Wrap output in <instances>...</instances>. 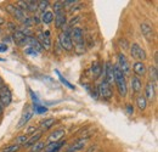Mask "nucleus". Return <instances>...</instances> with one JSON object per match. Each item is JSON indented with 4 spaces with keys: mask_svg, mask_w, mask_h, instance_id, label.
Masks as SVG:
<instances>
[{
    "mask_svg": "<svg viewBox=\"0 0 158 152\" xmlns=\"http://www.w3.org/2000/svg\"><path fill=\"white\" fill-rule=\"evenodd\" d=\"M136 103H138L139 110H141V111L146 110V107H147V100L145 99V96H142V95L138 96V99H136Z\"/></svg>",
    "mask_w": 158,
    "mask_h": 152,
    "instance_id": "27",
    "label": "nucleus"
},
{
    "mask_svg": "<svg viewBox=\"0 0 158 152\" xmlns=\"http://www.w3.org/2000/svg\"><path fill=\"white\" fill-rule=\"evenodd\" d=\"M27 44L29 45V48H33V49L37 50L38 53H40V51L43 50V48L40 46L39 41L37 40V38H34V37H28V38H27Z\"/></svg>",
    "mask_w": 158,
    "mask_h": 152,
    "instance_id": "22",
    "label": "nucleus"
},
{
    "mask_svg": "<svg viewBox=\"0 0 158 152\" xmlns=\"http://www.w3.org/2000/svg\"><path fill=\"white\" fill-rule=\"evenodd\" d=\"M83 87H84V88L86 89V91H88V93H89V94L91 95V97H94L95 100H96V99L99 97V94H98V90L93 89V88H91V87H90L89 84H83Z\"/></svg>",
    "mask_w": 158,
    "mask_h": 152,
    "instance_id": "30",
    "label": "nucleus"
},
{
    "mask_svg": "<svg viewBox=\"0 0 158 152\" xmlns=\"http://www.w3.org/2000/svg\"><path fill=\"white\" fill-rule=\"evenodd\" d=\"M24 54L26 55H31V56H38L39 55V53L37 50H34L33 48H29V46L24 49Z\"/></svg>",
    "mask_w": 158,
    "mask_h": 152,
    "instance_id": "35",
    "label": "nucleus"
},
{
    "mask_svg": "<svg viewBox=\"0 0 158 152\" xmlns=\"http://www.w3.org/2000/svg\"><path fill=\"white\" fill-rule=\"evenodd\" d=\"M64 134H66V130L64 129H57V130H55L54 133H51L49 136H48V141L49 142H57V141H61L62 140V137L64 136Z\"/></svg>",
    "mask_w": 158,
    "mask_h": 152,
    "instance_id": "15",
    "label": "nucleus"
},
{
    "mask_svg": "<svg viewBox=\"0 0 158 152\" xmlns=\"http://www.w3.org/2000/svg\"><path fill=\"white\" fill-rule=\"evenodd\" d=\"M33 112H35V113L38 114H41V113H45L46 111H48V108L45 107V106H41L39 103H34V106H33Z\"/></svg>",
    "mask_w": 158,
    "mask_h": 152,
    "instance_id": "32",
    "label": "nucleus"
},
{
    "mask_svg": "<svg viewBox=\"0 0 158 152\" xmlns=\"http://www.w3.org/2000/svg\"><path fill=\"white\" fill-rule=\"evenodd\" d=\"M71 39H72V43L74 44V46L78 49L79 53L83 51L84 49V39H83V31L81 28L76 27L71 31Z\"/></svg>",
    "mask_w": 158,
    "mask_h": 152,
    "instance_id": "3",
    "label": "nucleus"
},
{
    "mask_svg": "<svg viewBox=\"0 0 158 152\" xmlns=\"http://www.w3.org/2000/svg\"><path fill=\"white\" fill-rule=\"evenodd\" d=\"M32 21H33V24H38L39 23V17H37V16H34V17H32Z\"/></svg>",
    "mask_w": 158,
    "mask_h": 152,
    "instance_id": "41",
    "label": "nucleus"
},
{
    "mask_svg": "<svg viewBox=\"0 0 158 152\" xmlns=\"http://www.w3.org/2000/svg\"><path fill=\"white\" fill-rule=\"evenodd\" d=\"M40 21H41L43 23H45V24H50V23L54 21V12H51V11H49V10L44 11V12L41 14Z\"/></svg>",
    "mask_w": 158,
    "mask_h": 152,
    "instance_id": "21",
    "label": "nucleus"
},
{
    "mask_svg": "<svg viewBox=\"0 0 158 152\" xmlns=\"http://www.w3.org/2000/svg\"><path fill=\"white\" fill-rule=\"evenodd\" d=\"M91 73H93V77L95 79L99 78L100 74L102 73V67H101V65L99 62H94V65L91 66Z\"/></svg>",
    "mask_w": 158,
    "mask_h": 152,
    "instance_id": "26",
    "label": "nucleus"
},
{
    "mask_svg": "<svg viewBox=\"0 0 158 152\" xmlns=\"http://www.w3.org/2000/svg\"><path fill=\"white\" fill-rule=\"evenodd\" d=\"M141 88H142V83L140 80V78L136 76H134L131 78V89L135 94H139L141 91Z\"/></svg>",
    "mask_w": 158,
    "mask_h": 152,
    "instance_id": "20",
    "label": "nucleus"
},
{
    "mask_svg": "<svg viewBox=\"0 0 158 152\" xmlns=\"http://www.w3.org/2000/svg\"><path fill=\"white\" fill-rule=\"evenodd\" d=\"M20 150V146L19 145H11V146H9V147H6V149H4L2 152H17Z\"/></svg>",
    "mask_w": 158,
    "mask_h": 152,
    "instance_id": "36",
    "label": "nucleus"
},
{
    "mask_svg": "<svg viewBox=\"0 0 158 152\" xmlns=\"http://www.w3.org/2000/svg\"><path fill=\"white\" fill-rule=\"evenodd\" d=\"M145 99L147 100V101H153L155 100V96H156V85L153 84V83H151V82H148L147 84H146V90H145Z\"/></svg>",
    "mask_w": 158,
    "mask_h": 152,
    "instance_id": "14",
    "label": "nucleus"
},
{
    "mask_svg": "<svg viewBox=\"0 0 158 152\" xmlns=\"http://www.w3.org/2000/svg\"><path fill=\"white\" fill-rule=\"evenodd\" d=\"M0 61H1V62H4V61H5V58H2V57H0Z\"/></svg>",
    "mask_w": 158,
    "mask_h": 152,
    "instance_id": "46",
    "label": "nucleus"
},
{
    "mask_svg": "<svg viewBox=\"0 0 158 152\" xmlns=\"http://www.w3.org/2000/svg\"><path fill=\"white\" fill-rule=\"evenodd\" d=\"M64 145V141L61 140L57 142H49L48 145H45V152H59L61 150V147Z\"/></svg>",
    "mask_w": 158,
    "mask_h": 152,
    "instance_id": "17",
    "label": "nucleus"
},
{
    "mask_svg": "<svg viewBox=\"0 0 158 152\" xmlns=\"http://www.w3.org/2000/svg\"><path fill=\"white\" fill-rule=\"evenodd\" d=\"M103 73H105V82L111 87L114 83V76H113V65L111 62H106L105 63V68H103Z\"/></svg>",
    "mask_w": 158,
    "mask_h": 152,
    "instance_id": "10",
    "label": "nucleus"
},
{
    "mask_svg": "<svg viewBox=\"0 0 158 152\" xmlns=\"http://www.w3.org/2000/svg\"><path fill=\"white\" fill-rule=\"evenodd\" d=\"M4 87H5V83H4V80H2V78L0 77V90H1V89H2Z\"/></svg>",
    "mask_w": 158,
    "mask_h": 152,
    "instance_id": "43",
    "label": "nucleus"
},
{
    "mask_svg": "<svg viewBox=\"0 0 158 152\" xmlns=\"http://www.w3.org/2000/svg\"><path fill=\"white\" fill-rule=\"evenodd\" d=\"M37 40L39 41L40 46L45 50H50L51 48V39H50V32L49 31H40Z\"/></svg>",
    "mask_w": 158,
    "mask_h": 152,
    "instance_id": "6",
    "label": "nucleus"
},
{
    "mask_svg": "<svg viewBox=\"0 0 158 152\" xmlns=\"http://www.w3.org/2000/svg\"><path fill=\"white\" fill-rule=\"evenodd\" d=\"M38 10V1H27V11H31V12H35Z\"/></svg>",
    "mask_w": 158,
    "mask_h": 152,
    "instance_id": "29",
    "label": "nucleus"
},
{
    "mask_svg": "<svg viewBox=\"0 0 158 152\" xmlns=\"http://www.w3.org/2000/svg\"><path fill=\"white\" fill-rule=\"evenodd\" d=\"M7 51V44L0 43V53H6Z\"/></svg>",
    "mask_w": 158,
    "mask_h": 152,
    "instance_id": "39",
    "label": "nucleus"
},
{
    "mask_svg": "<svg viewBox=\"0 0 158 152\" xmlns=\"http://www.w3.org/2000/svg\"><path fill=\"white\" fill-rule=\"evenodd\" d=\"M117 60H118V63H117V67L122 71V73L125 76V74H129L130 73V66H129V62L127 60L125 55L123 53H119L118 56H117Z\"/></svg>",
    "mask_w": 158,
    "mask_h": 152,
    "instance_id": "8",
    "label": "nucleus"
},
{
    "mask_svg": "<svg viewBox=\"0 0 158 152\" xmlns=\"http://www.w3.org/2000/svg\"><path fill=\"white\" fill-rule=\"evenodd\" d=\"M76 4H78V1H77V0H66V1H63V2H62L63 7H69V6L76 5Z\"/></svg>",
    "mask_w": 158,
    "mask_h": 152,
    "instance_id": "37",
    "label": "nucleus"
},
{
    "mask_svg": "<svg viewBox=\"0 0 158 152\" xmlns=\"http://www.w3.org/2000/svg\"><path fill=\"white\" fill-rule=\"evenodd\" d=\"M4 22H5V19H4L2 17H1V16H0V24H2Z\"/></svg>",
    "mask_w": 158,
    "mask_h": 152,
    "instance_id": "44",
    "label": "nucleus"
},
{
    "mask_svg": "<svg viewBox=\"0 0 158 152\" xmlns=\"http://www.w3.org/2000/svg\"><path fill=\"white\" fill-rule=\"evenodd\" d=\"M2 111H4V107H2V106H1V105H0V114L2 113Z\"/></svg>",
    "mask_w": 158,
    "mask_h": 152,
    "instance_id": "45",
    "label": "nucleus"
},
{
    "mask_svg": "<svg viewBox=\"0 0 158 152\" xmlns=\"http://www.w3.org/2000/svg\"><path fill=\"white\" fill-rule=\"evenodd\" d=\"M148 74H150V79H151V83L156 84L158 80V73H157V67L156 66H151L148 68Z\"/></svg>",
    "mask_w": 158,
    "mask_h": 152,
    "instance_id": "25",
    "label": "nucleus"
},
{
    "mask_svg": "<svg viewBox=\"0 0 158 152\" xmlns=\"http://www.w3.org/2000/svg\"><path fill=\"white\" fill-rule=\"evenodd\" d=\"M6 10L15 17L16 19H19V21H23V19H26V12H23L21 9H19L16 5H12V4H9L7 6H6Z\"/></svg>",
    "mask_w": 158,
    "mask_h": 152,
    "instance_id": "12",
    "label": "nucleus"
},
{
    "mask_svg": "<svg viewBox=\"0 0 158 152\" xmlns=\"http://www.w3.org/2000/svg\"><path fill=\"white\" fill-rule=\"evenodd\" d=\"M66 152H76V151H71V150H67Z\"/></svg>",
    "mask_w": 158,
    "mask_h": 152,
    "instance_id": "47",
    "label": "nucleus"
},
{
    "mask_svg": "<svg viewBox=\"0 0 158 152\" xmlns=\"http://www.w3.org/2000/svg\"><path fill=\"white\" fill-rule=\"evenodd\" d=\"M33 110H32V107L31 106H26L24 107V110H23V112H22V116H21L20 120H19V124H17V127L21 128V127H23V125H26L29 120H31V118L33 117Z\"/></svg>",
    "mask_w": 158,
    "mask_h": 152,
    "instance_id": "11",
    "label": "nucleus"
},
{
    "mask_svg": "<svg viewBox=\"0 0 158 152\" xmlns=\"http://www.w3.org/2000/svg\"><path fill=\"white\" fill-rule=\"evenodd\" d=\"M79 19H80V17H79V16H77V17H76V19H71V22H69V26H73V24H74V23H77V22H76V21H78Z\"/></svg>",
    "mask_w": 158,
    "mask_h": 152,
    "instance_id": "42",
    "label": "nucleus"
},
{
    "mask_svg": "<svg viewBox=\"0 0 158 152\" xmlns=\"http://www.w3.org/2000/svg\"><path fill=\"white\" fill-rule=\"evenodd\" d=\"M12 38H14V41H15L19 46H22V45L27 44V37H24L21 31H15L14 34H12Z\"/></svg>",
    "mask_w": 158,
    "mask_h": 152,
    "instance_id": "18",
    "label": "nucleus"
},
{
    "mask_svg": "<svg viewBox=\"0 0 158 152\" xmlns=\"http://www.w3.org/2000/svg\"><path fill=\"white\" fill-rule=\"evenodd\" d=\"M28 141V137H27V135H20V136H17V139L15 140V142H16V145H26V142Z\"/></svg>",
    "mask_w": 158,
    "mask_h": 152,
    "instance_id": "34",
    "label": "nucleus"
},
{
    "mask_svg": "<svg viewBox=\"0 0 158 152\" xmlns=\"http://www.w3.org/2000/svg\"><path fill=\"white\" fill-rule=\"evenodd\" d=\"M54 19H55V27L56 28H62L64 27L66 22H67V19H66V12H64V7L62 5L61 1H56L54 4Z\"/></svg>",
    "mask_w": 158,
    "mask_h": 152,
    "instance_id": "2",
    "label": "nucleus"
},
{
    "mask_svg": "<svg viewBox=\"0 0 158 152\" xmlns=\"http://www.w3.org/2000/svg\"><path fill=\"white\" fill-rule=\"evenodd\" d=\"M127 113L128 114H133L134 113V106L133 105H127Z\"/></svg>",
    "mask_w": 158,
    "mask_h": 152,
    "instance_id": "38",
    "label": "nucleus"
},
{
    "mask_svg": "<svg viewBox=\"0 0 158 152\" xmlns=\"http://www.w3.org/2000/svg\"><path fill=\"white\" fill-rule=\"evenodd\" d=\"M130 55L134 57L135 60H139L140 62H142L143 60H146V53L145 50L139 45L136 43H134L131 46H130Z\"/></svg>",
    "mask_w": 158,
    "mask_h": 152,
    "instance_id": "7",
    "label": "nucleus"
},
{
    "mask_svg": "<svg viewBox=\"0 0 158 152\" xmlns=\"http://www.w3.org/2000/svg\"><path fill=\"white\" fill-rule=\"evenodd\" d=\"M60 45L66 50V51H72L73 49V43L71 39V32L69 31H63L59 36Z\"/></svg>",
    "mask_w": 158,
    "mask_h": 152,
    "instance_id": "4",
    "label": "nucleus"
},
{
    "mask_svg": "<svg viewBox=\"0 0 158 152\" xmlns=\"http://www.w3.org/2000/svg\"><path fill=\"white\" fill-rule=\"evenodd\" d=\"M55 73L57 74V77H59V79L61 80V83H62V84H64V85H66L67 88H69V89H74V85H73V84H71V83H69V82H68V80H67L64 77L62 76V74L60 73V71L55 70Z\"/></svg>",
    "mask_w": 158,
    "mask_h": 152,
    "instance_id": "28",
    "label": "nucleus"
},
{
    "mask_svg": "<svg viewBox=\"0 0 158 152\" xmlns=\"http://www.w3.org/2000/svg\"><path fill=\"white\" fill-rule=\"evenodd\" d=\"M133 70H134V73H135V76L136 77L145 76L146 72H147V68H146L145 63H143V62H140V61H136V62L134 63Z\"/></svg>",
    "mask_w": 158,
    "mask_h": 152,
    "instance_id": "16",
    "label": "nucleus"
},
{
    "mask_svg": "<svg viewBox=\"0 0 158 152\" xmlns=\"http://www.w3.org/2000/svg\"><path fill=\"white\" fill-rule=\"evenodd\" d=\"M41 136H43V132H41V130L35 132V133L31 136V139H28V141L26 142V145H24V146H26V147H32L34 144H37V142L39 141Z\"/></svg>",
    "mask_w": 158,
    "mask_h": 152,
    "instance_id": "19",
    "label": "nucleus"
},
{
    "mask_svg": "<svg viewBox=\"0 0 158 152\" xmlns=\"http://www.w3.org/2000/svg\"><path fill=\"white\" fill-rule=\"evenodd\" d=\"M12 102V95L11 91L9 90V88L5 85L1 90H0V105L4 106H9Z\"/></svg>",
    "mask_w": 158,
    "mask_h": 152,
    "instance_id": "9",
    "label": "nucleus"
},
{
    "mask_svg": "<svg viewBox=\"0 0 158 152\" xmlns=\"http://www.w3.org/2000/svg\"><path fill=\"white\" fill-rule=\"evenodd\" d=\"M49 7V1L48 0H41V1H38V10L44 12L46 11V9Z\"/></svg>",
    "mask_w": 158,
    "mask_h": 152,
    "instance_id": "33",
    "label": "nucleus"
},
{
    "mask_svg": "<svg viewBox=\"0 0 158 152\" xmlns=\"http://www.w3.org/2000/svg\"><path fill=\"white\" fill-rule=\"evenodd\" d=\"M113 76H114V83L117 85V89H118L119 94L122 96H127L128 88H127L125 76L122 73V71L117 67V65L113 66Z\"/></svg>",
    "mask_w": 158,
    "mask_h": 152,
    "instance_id": "1",
    "label": "nucleus"
},
{
    "mask_svg": "<svg viewBox=\"0 0 158 152\" xmlns=\"http://www.w3.org/2000/svg\"><path fill=\"white\" fill-rule=\"evenodd\" d=\"M35 132H37V128H35V127H29V128L27 129V132H26L24 135H27V134H34Z\"/></svg>",
    "mask_w": 158,
    "mask_h": 152,
    "instance_id": "40",
    "label": "nucleus"
},
{
    "mask_svg": "<svg viewBox=\"0 0 158 152\" xmlns=\"http://www.w3.org/2000/svg\"><path fill=\"white\" fill-rule=\"evenodd\" d=\"M140 28H141L142 36L148 41H152V39H153V28H152V26L150 23H147V22H142L140 24Z\"/></svg>",
    "mask_w": 158,
    "mask_h": 152,
    "instance_id": "13",
    "label": "nucleus"
},
{
    "mask_svg": "<svg viewBox=\"0 0 158 152\" xmlns=\"http://www.w3.org/2000/svg\"><path fill=\"white\" fill-rule=\"evenodd\" d=\"M55 119L54 118H48V119H43L41 122H40V128H41V130H48V129H50L54 124H55Z\"/></svg>",
    "mask_w": 158,
    "mask_h": 152,
    "instance_id": "24",
    "label": "nucleus"
},
{
    "mask_svg": "<svg viewBox=\"0 0 158 152\" xmlns=\"http://www.w3.org/2000/svg\"><path fill=\"white\" fill-rule=\"evenodd\" d=\"M44 149H45V144L43 141H38L37 144H34L32 146V151L31 152H41Z\"/></svg>",
    "mask_w": 158,
    "mask_h": 152,
    "instance_id": "31",
    "label": "nucleus"
},
{
    "mask_svg": "<svg viewBox=\"0 0 158 152\" xmlns=\"http://www.w3.org/2000/svg\"><path fill=\"white\" fill-rule=\"evenodd\" d=\"M85 144H86V139H78L73 145H71V146H69V149H68V150H71V151L83 150V149H84V146H85Z\"/></svg>",
    "mask_w": 158,
    "mask_h": 152,
    "instance_id": "23",
    "label": "nucleus"
},
{
    "mask_svg": "<svg viewBox=\"0 0 158 152\" xmlns=\"http://www.w3.org/2000/svg\"><path fill=\"white\" fill-rule=\"evenodd\" d=\"M98 94H99L101 97H103L105 100H111L112 96H113L111 87H110L105 80H102L99 85H98Z\"/></svg>",
    "mask_w": 158,
    "mask_h": 152,
    "instance_id": "5",
    "label": "nucleus"
}]
</instances>
